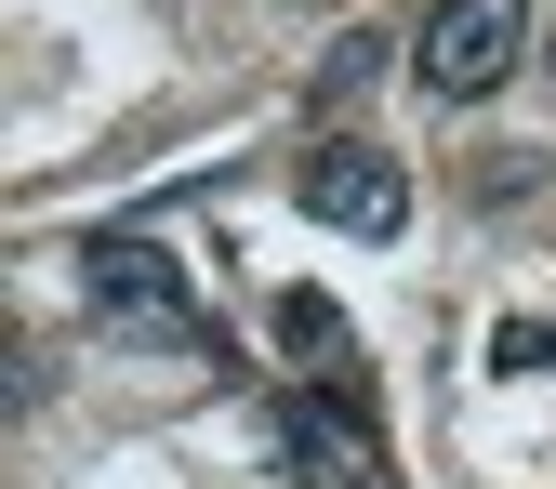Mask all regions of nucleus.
<instances>
[{"label": "nucleus", "instance_id": "1", "mask_svg": "<svg viewBox=\"0 0 556 489\" xmlns=\"http://www.w3.org/2000/svg\"><path fill=\"white\" fill-rule=\"evenodd\" d=\"M80 305H93L106 331H147V344H186V358H226V318L186 292V265H173L160 239H132V226L80 239Z\"/></svg>", "mask_w": 556, "mask_h": 489}, {"label": "nucleus", "instance_id": "2", "mask_svg": "<svg viewBox=\"0 0 556 489\" xmlns=\"http://www.w3.org/2000/svg\"><path fill=\"white\" fill-rule=\"evenodd\" d=\"M265 437H278V476L292 489H397V463H384V424L358 410V384H278V410H265Z\"/></svg>", "mask_w": 556, "mask_h": 489}, {"label": "nucleus", "instance_id": "3", "mask_svg": "<svg viewBox=\"0 0 556 489\" xmlns=\"http://www.w3.org/2000/svg\"><path fill=\"white\" fill-rule=\"evenodd\" d=\"M517 66H530V0H438L425 40H410V80L438 106H491Z\"/></svg>", "mask_w": 556, "mask_h": 489}, {"label": "nucleus", "instance_id": "4", "mask_svg": "<svg viewBox=\"0 0 556 489\" xmlns=\"http://www.w3.org/2000/svg\"><path fill=\"white\" fill-rule=\"evenodd\" d=\"M292 198H305L331 239H397V226H410V172L371 146V132H331V146H305Z\"/></svg>", "mask_w": 556, "mask_h": 489}, {"label": "nucleus", "instance_id": "5", "mask_svg": "<svg viewBox=\"0 0 556 489\" xmlns=\"http://www.w3.org/2000/svg\"><path fill=\"white\" fill-rule=\"evenodd\" d=\"M278 344H292L305 371H344V384H358V331H344L331 292H278Z\"/></svg>", "mask_w": 556, "mask_h": 489}, {"label": "nucleus", "instance_id": "6", "mask_svg": "<svg viewBox=\"0 0 556 489\" xmlns=\"http://www.w3.org/2000/svg\"><path fill=\"white\" fill-rule=\"evenodd\" d=\"M384 80V40H331V66H318V93L344 106V93H371Z\"/></svg>", "mask_w": 556, "mask_h": 489}, {"label": "nucleus", "instance_id": "7", "mask_svg": "<svg viewBox=\"0 0 556 489\" xmlns=\"http://www.w3.org/2000/svg\"><path fill=\"white\" fill-rule=\"evenodd\" d=\"M556 358V318H517V331H491V371H543Z\"/></svg>", "mask_w": 556, "mask_h": 489}]
</instances>
